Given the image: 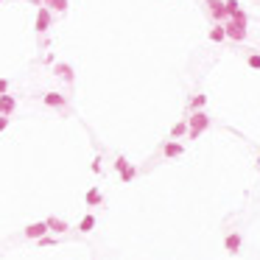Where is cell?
<instances>
[{
	"label": "cell",
	"mask_w": 260,
	"mask_h": 260,
	"mask_svg": "<svg viewBox=\"0 0 260 260\" xmlns=\"http://www.w3.org/2000/svg\"><path fill=\"white\" fill-rule=\"evenodd\" d=\"M84 201H87V207H98V204L103 201L101 190H98V188H90V190L84 193Z\"/></svg>",
	"instance_id": "obj_13"
},
{
	"label": "cell",
	"mask_w": 260,
	"mask_h": 260,
	"mask_svg": "<svg viewBox=\"0 0 260 260\" xmlns=\"http://www.w3.org/2000/svg\"><path fill=\"white\" fill-rule=\"evenodd\" d=\"M9 92V79H0V95H6Z\"/></svg>",
	"instance_id": "obj_25"
},
{
	"label": "cell",
	"mask_w": 260,
	"mask_h": 260,
	"mask_svg": "<svg viewBox=\"0 0 260 260\" xmlns=\"http://www.w3.org/2000/svg\"><path fill=\"white\" fill-rule=\"evenodd\" d=\"M48 9H54V12H65L67 6H70V0H42Z\"/></svg>",
	"instance_id": "obj_17"
},
{
	"label": "cell",
	"mask_w": 260,
	"mask_h": 260,
	"mask_svg": "<svg viewBox=\"0 0 260 260\" xmlns=\"http://www.w3.org/2000/svg\"><path fill=\"white\" fill-rule=\"evenodd\" d=\"M224 31H227V39H232V42H241V39H246V25L235 23V20H227L224 23Z\"/></svg>",
	"instance_id": "obj_2"
},
{
	"label": "cell",
	"mask_w": 260,
	"mask_h": 260,
	"mask_svg": "<svg viewBox=\"0 0 260 260\" xmlns=\"http://www.w3.org/2000/svg\"><path fill=\"white\" fill-rule=\"evenodd\" d=\"M50 28V9L48 6H39V12H36V34L45 36Z\"/></svg>",
	"instance_id": "obj_3"
},
{
	"label": "cell",
	"mask_w": 260,
	"mask_h": 260,
	"mask_svg": "<svg viewBox=\"0 0 260 260\" xmlns=\"http://www.w3.org/2000/svg\"><path fill=\"white\" fill-rule=\"evenodd\" d=\"M39 246H56V238H50V235H45V238H39Z\"/></svg>",
	"instance_id": "obj_23"
},
{
	"label": "cell",
	"mask_w": 260,
	"mask_h": 260,
	"mask_svg": "<svg viewBox=\"0 0 260 260\" xmlns=\"http://www.w3.org/2000/svg\"><path fill=\"white\" fill-rule=\"evenodd\" d=\"M238 9H241V3H238V0H224V12H227V17H232Z\"/></svg>",
	"instance_id": "obj_19"
},
{
	"label": "cell",
	"mask_w": 260,
	"mask_h": 260,
	"mask_svg": "<svg viewBox=\"0 0 260 260\" xmlns=\"http://www.w3.org/2000/svg\"><path fill=\"white\" fill-rule=\"evenodd\" d=\"M204 103H207L204 92H196V95L190 98V109H193V112H201V109H204Z\"/></svg>",
	"instance_id": "obj_16"
},
{
	"label": "cell",
	"mask_w": 260,
	"mask_h": 260,
	"mask_svg": "<svg viewBox=\"0 0 260 260\" xmlns=\"http://www.w3.org/2000/svg\"><path fill=\"white\" fill-rule=\"evenodd\" d=\"M54 73L59 76V79H65L67 84H73V67L65 65V62H59V65H54Z\"/></svg>",
	"instance_id": "obj_11"
},
{
	"label": "cell",
	"mask_w": 260,
	"mask_h": 260,
	"mask_svg": "<svg viewBox=\"0 0 260 260\" xmlns=\"http://www.w3.org/2000/svg\"><path fill=\"white\" fill-rule=\"evenodd\" d=\"M163 154H165L168 160H176V157H182V154H185V145L168 140V143H163Z\"/></svg>",
	"instance_id": "obj_5"
},
{
	"label": "cell",
	"mask_w": 260,
	"mask_h": 260,
	"mask_svg": "<svg viewBox=\"0 0 260 260\" xmlns=\"http://www.w3.org/2000/svg\"><path fill=\"white\" fill-rule=\"evenodd\" d=\"M134 176H137V168H134V165H129V168L121 174V182H123V185H129V182H132Z\"/></svg>",
	"instance_id": "obj_18"
},
{
	"label": "cell",
	"mask_w": 260,
	"mask_h": 260,
	"mask_svg": "<svg viewBox=\"0 0 260 260\" xmlns=\"http://www.w3.org/2000/svg\"><path fill=\"white\" fill-rule=\"evenodd\" d=\"M45 224H48V230H50V232H56V235H62V232L70 230V224H67V221H62V218H56V216L45 218Z\"/></svg>",
	"instance_id": "obj_7"
},
{
	"label": "cell",
	"mask_w": 260,
	"mask_h": 260,
	"mask_svg": "<svg viewBox=\"0 0 260 260\" xmlns=\"http://www.w3.org/2000/svg\"><path fill=\"white\" fill-rule=\"evenodd\" d=\"M0 3H3V0H0Z\"/></svg>",
	"instance_id": "obj_27"
},
{
	"label": "cell",
	"mask_w": 260,
	"mask_h": 260,
	"mask_svg": "<svg viewBox=\"0 0 260 260\" xmlns=\"http://www.w3.org/2000/svg\"><path fill=\"white\" fill-rule=\"evenodd\" d=\"M90 168H92V171H95V174H101V154H98V157H95V160H92V165H90Z\"/></svg>",
	"instance_id": "obj_24"
},
{
	"label": "cell",
	"mask_w": 260,
	"mask_h": 260,
	"mask_svg": "<svg viewBox=\"0 0 260 260\" xmlns=\"http://www.w3.org/2000/svg\"><path fill=\"white\" fill-rule=\"evenodd\" d=\"M188 132H190V129H188V118H185V121H176L174 126H171V137H185Z\"/></svg>",
	"instance_id": "obj_14"
},
{
	"label": "cell",
	"mask_w": 260,
	"mask_h": 260,
	"mask_svg": "<svg viewBox=\"0 0 260 260\" xmlns=\"http://www.w3.org/2000/svg\"><path fill=\"white\" fill-rule=\"evenodd\" d=\"M246 65L254 67V70H260V54H249L246 56Z\"/></svg>",
	"instance_id": "obj_21"
},
{
	"label": "cell",
	"mask_w": 260,
	"mask_h": 260,
	"mask_svg": "<svg viewBox=\"0 0 260 260\" xmlns=\"http://www.w3.org/2000/svg\"><path fill=\"white\" fill-rule=\"evenodd\" d=\"M48 224L45 221H36V224H28L25 227V238H31V241H39V238H45L48 235Z\"/></svg>",
	"instance_id": "obj_4"
},
{
	"label": "cell",
	"mask_w": 260,
	"mask_h": 260,
	"mask_svg": "<svg viewBox=\"0 0 260 260\" xmlns=\"http://www.w3.org/2000/svg\"><path fill=\"white\" fill-rule=\"evenodd\" d=\"M14 107H17V98H14V95H0V115H3V118L12 115Z\"/></svg>",
	"instance_id": "obj_9"
},
{
	"label": "cell",
	"mask_w": 260,
	"mask_h": 260,
	"mask_svg": "<svg viewBox=\"0 0 260 260\" xmlns=\"http://www.w3.org/2000/svg\"><path fill=\"white\" fill-rule=\"evenodd\" d=\"M207 9H210V14L216 20H224L227 12H224V0H207Z\"/></svg>",
	"instance_id": "obj_10"
},
{
	"label": "cell",
	"mask_w": 260,
	"mask_h": 260,
	"mask_svg": "<svg viewBox=\"0 0 260 260\" xmlns=\"http://www.w3.org/2000/svg\"><path fill=\"white\" fill-rule=\"evenodd\" d=\"M6 126H9V118H3V115H0V132H3Z\"/></svg>",
	"instance_id": "obj_26"
},
{
	"label": "cell",
	"mask_w": 260,
	"mask_h": 260,
	"mask_svg": "<svg viewBox=\"0 0 260 260\" xmlns=\"http://www.w3.org/2000/svg\"><path fill=\"white\" fill-rule=\"evenodd\" d=\"M241 232H230V235H227L224 238V249H227V252H230V254H238V252H241Z\"/></svg>",
	"instance_id": "obj_6"
},
{
	"label": "cell",
	"mask_w": 260,
	"mask_h": 260,
	"mask_svg": "<svg viewBox=\"0 0 260 260\" xmlns=\"http://www.w3.org/2000/svg\"><path fill=\"white\" fill-rule=\"evenodd\" d=\"M230 20H235V23H241V25H246L249 23V17H246V12H241V9H238V12L235 14H232V17Z\"/></svg>",
	"instance_id": "obj_22"
},
{
	"label": "cell",
	"mask_w": 260,
	"mask_h": 260,
	"mask_svg": "<svg viewBox=\"0 0 260 260\" xmlns=\"http://www.w3.org/2000/svg\"><path fill=\"white\" fill-rule=\"evenodd\" d=\"M129 165H132V163H129V160H126V157H123V154H121V157H118V160H115V171H118V174H123V171H126V168H129Z\"/></svg>",
	"instance_id": "obj_20"
},
{
	"label": "cell",
	"mask_w": 260,
	"mask_h": 260,
	"mask_svg": "<svg viewBox=\"0 0 260 260\" xmlns=\"http://www.w3.org/2000/svg\"><path fill=\"white\" fill-rule=\"evenodd\" d=\"M207 36H210V42H224V39H227V31H224V25H221V23H216L210 31H207Z\"/></svg>",
	"instance_id": "obj_12"
},
{
	"label": "cell",
	"mask_w": 260,
	"mask_h": 260,
	"mask_svg": "<svg viewBox=\"0 0 260 260\" xmlns=\"http://www.w3.org/2000/svg\"><path fill=\"white\" fill-rule=\"evenodd\" d=\"M188 137L190 140H196L201 132H207L210 129V115L207 112H190V118H188Z\"/></svg>",
	"instance_id": "obj_1"
},
{
	"label": "cell",
	"mask_w": 260,
	"mask_h": 260,
	"mask_svg": "<svg viewBox=\"0 0 260 260\" xmlns=\"http://www.w3.org/2000/svg\"><path fill=\"white\" fill-rule=\"evenodd\" d=\"M42 101H45V107H56V109L67 107V98H65V95H59V92H45Z\"/></svg>",
	"instance_id": "obj_8"
},
{
	"label": "cell",
	"mask_w": 260,
	"mask_h": 260,
	"mask_svg": "<svg viewBox=\"0 0 260 260\" xmlns=\"http://www.w3.org/2000/svg\"><path fill=\"white\" fill-rule=\"evenodd\" d=\"M92 230H95V216L87 213V216L79 221V232H92Z\"/></svg>",
	"instance_id": "obj_15"
}]
</instances>
